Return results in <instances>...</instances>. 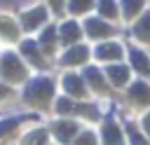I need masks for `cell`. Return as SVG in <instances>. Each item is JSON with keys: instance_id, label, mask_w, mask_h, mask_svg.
Segmentation results:
<instances>
[{"instance_id": "5", "label": "cell", "mask_w": 150, "mask_h": 145, "mask_svg": "<svg viewBox=\"0 0 150 145\" xmlns=\"http://www.w3.org/2000/svg\"><path fill=\"white\" fill-rule=\"evenodd\" d=\"M87 56V49L84 47H75L73 51H68L66 56H63V63H77V61H82Z\"/></svg>"}, {"instance_id": "4", "label": "cell", "mask_w": 150, "mask_h": 145, "mask_svg": "<svg viewBox=\"0 0 150 145\" xmlns=\"http://www.w3.org/2000/svg\"><path fill=\"white\" fill-rule=\"evenodd\" d=\"M122 51H120V47L117 44H103V47H98V56L101 58H117Z\"/></svg>"}, {"instance_id": "20", "label": "cell", "mask_w": 150, "mask_h": 145, "mask_svg": "<svg viewBox=\"0 0 150 145\" xmlns=\"http://www.w3.org/2000/svg\"><path fill=\"white\" fill-rule=\"evenodd\" d=\"M14 124H16V119H9V122H2V126H0V133H5L7 129H12Z\"/></svg>"}, {"instance_id": "13", "label": "cell", "mask_w": 150, "mask_h": 145, "mask_svg": "<svg viewBox=\"0 0 150 145\" xmlns=\"http://www.w3.org/2000/svg\"><path fill=\"white\" fill-rule=\"evenodd\" d=\"M42 19H45V12H42V9H35V14H30V16L26 14V16H23V23H26V26L30 28V26H35V23H40Z\"/></svg>"}, {"instance_id": "15", "label": "cell", "mask_w": 150, "mask_h": 145, "mask_svg": "<svg viewBox=\"0 0 150 145\" xmlns=\"http://www.w3.org/2000/svg\"><path fill=\"white\" fill-rule=\"evenodd\" d=\"M136 33H138V35H143V37H150V14H148L138 26H136Z\"/></svg>"}, {"instance_id": "10", "label": "cell", "mask_w": 150, "mask_h": 145, "mask_svg": "<svg viewBox=\"0 0 150 145\" xmlns=\"http://www.w3.org/2000/svg\"><path fill=\"white\" fill-rule=\"evenodd\" d=\"M103 136H105L108 145H117V143H120V133H117V129H115L112 124H108V126L103 129Z\"/></svg>"}, {"instance_id": "12", "label": "cell", "mask_w": 150, "mask_h": 145, "mask_svg": "<svg viewBox=\"0 0 150 145\" xmlns=\"http://www.w3.org/2000/svg\"><path fill=\"white\" fill-rule=\"evenodd\" d=\"M108 72H110V77H112L117 84H122V82L127 80V70H124V68H120V65H110V68H108Z\"/></svg>"}, {"instance_id": "11", "label": "cell", "mask_w": 150, "mask_h": 145, "mask_svg": "<svg viewBox=\"0 0 150 145\" xmlns=\"http://www.w3.org/2000/svg\"><path fill=\"white\" fill-rule=\"evenodd\" d=\"M131 58H134V63H136V68H138V70H143V72H148V70H150V68H148V58H145L141 51H136V49H134V51H131Z\"/></svg>"}, {"instance_id": "6", "label": "cell", "mask_w": 150, "mask_h": 145, "mask_svg": "<svg viewBox=\"0 0 150 145\" xmlns=\"http://www.w3.org/2000/svg\"><path fill=\"white\" fill-rule=\"evenodd\" d=\"M131 96L136 98V101H150V89H148V84H134V89H131Z\"/></svg>"}, {"instance_id": "1", "label": "cell", "mask_w": 150, "mask_h": 145, "mask_svg": "<svg viewBox=\"0 0 150 145\" xmlns=\"http://www.w3.org/2000/svg\"><path fill=\"white\" fill-rule=\"evenodd\" d=\"M52 94V82L49 80H35L28 89H26V98H42Z\"/></svg>"}, {"instance_id": "14", "label": "cell", "mask_w": 150, "mask_h": 145, "mask_svg": "<svg viewBox=\"0 0 150 145\" xmlns=\"http://www.w3.org/2000/svg\"><path fill=\"white\" fill-rule=\"evenodd\" d=\"M47 138V133L45 131H35V133H30V136H26V145H42V140Z\"/></svg>"}, {"instance_id": "3", "label": "cell", "mask_w": 150, "mask_h": 145, "mask_svg": "<svg viewBox=\"0 0 150 145\" xmlns=\"http://www.w3.org/2000/svg\"><path fill=\"white\" fill-rule=\"evenodd\" d=\"M87 28H89L91 35H108V33H110V26H105V23H101V21H96V19L87 21Z\"/></svg>"}, {"instance_id": "2", "label": "cell", "mask_w": 150, "mask_h": 145, "mask_svg": "<svg viewBox=\"0 0 150 145\" xmlns=\"http://www.w3.org/2000/svg\"><path fill=\"white\" fill-rule=\"evenodd\" d=\"M2 72H5V75H12L14 80L23 75V72H21V65H19V61H16V56H5V58H2Z\"/></svg>"}, {"instance_id": "8", "label": "cell", "mask_w": 150, "mask_h": 145, "mask_svg": "<svg viewBox=\"0 0 150 145\" xmlns=\"http://www.w3.org/2000/svg\"><path fill=\"white\" fill-rule=\"evenodd\" d=\"M73 133H75V124H70V122H66V124L61 122V124L56 126V136H59L61 140H68Z\"/></svg>"}, {"instance_id": "22", "label": "cell", "mask_w": 150, "mask_h": 145, "mask_svg": "<svg viewBox=\"0 0 150 145\" xmlns=\"http://www.w3.org/2000/svg\"><path fill=\"white\" fill-rule=\"evenodd\" d=\"M145 129H148V131H150V115H148V117H145Z\"/></svg>"}, {"instance_id": "21", "label": "cell", "mask_w": 150, "mask_h": 145, "mask_svg": "<svg viewBox=\"0 0 150 145\" xmlns=\"http://www.w3.org/2000/svg\"><path fill=\"white\" fill-rule=\"evenodd\" d=\"M131 138H134V145H145V140H143V138H141L134 129H131Z\"/></svg>"}, {"instance_id": "7", "label": "cell", "mask_w": 150, "mask_h": 145, "mask_svg": "<svg viewBox=\"0 0 150 145\" xmlns=\"http://www.w3.org/2000/svg\"><path fill=\"white\" fill-rule=\"evenodd\" d=\"M63 84H66V89H68L70 94H82V82H80V77L68 75V77H63Z\"/></svg>"}, {"instance_id": "18", "label": "cell", "mask_w": 150, "mask_h": 145, "mask_svg": "<svg viewBox=\"0 0 150 145\" xmlns=\"http://www.w3.org/2000/svg\"><path fill=\"white\" fill-rule=\"evenodd\" d=\"M52 40H54V30H52V28H47V30L42 33V42L47 44V42H52Z\"/></svg>"}, {"instance_id": "23", "label": "cell", "mask_w": 150, "mask_h": 145, "mask_svg": "<svg viewBox=\"0 0 150 145\" xmlns=\"http://www.w3.org/2000/svg\"><path fill=\"white\" fill-rule=\"evenodd\" d=\"M7 94V89H2V84H0V96H5Z\"/></svg>"}, {"instance_id": "19", "label": "cell", "mask_w": 150, "mask_h": 145, "mask_svg": "<svg viewBox=\"0 0 150 145\" xmlns=\"http://www.w3.org/2000/svg\"><path fill=\"white\" fill-rule=\"evenodd\" d=\"M77 145H94V138L89 133H84V136H80V143Z\"/></svg>"}, {"instance_id": "17", "label": "cell", "mask_w": 150, "mask_h": 145, "mask_svg": "<svg viewBox=\"0 0 150 145\" xmlns=\"http://www.w3.org/2000/svg\"><path fill=\"white\" fill-rule=\"evenodd\" d=\"M59 110H61V112H68V110H73V103L66 101V98H61V101H59Z\"/></svg>"}, {"instance_id": "9", "label": "cell", "mask_w": 150, "mask_h": 145, "mask_svg": "<svg viewBox=\"0 0 150 145\" xmlns=\"http://www.w3.org/2000/svg\"><path fill=\"white\" fill-rule=\"evenodd\" d=\"M61 35H63V40H66V42H70V40H75V37L80 35V30H77V26H75V23H66V26L61 28Z\"/></svg>"}, {"instance_id": "16", "label": "cell", "mask_w": 150, "mask_h": 145, "mask_svg": "<svg viewBox=\"0 0 150 145\" xmlns=\"http://www.w3.org/2000/svg\"><path fill=\"white\" fill-rule=\"evenodd\" d=\"M87 77L96 84V89H103V80H101V75H98V70H94V68H89L87 70Z\"/></svg>"}]
</instances>
